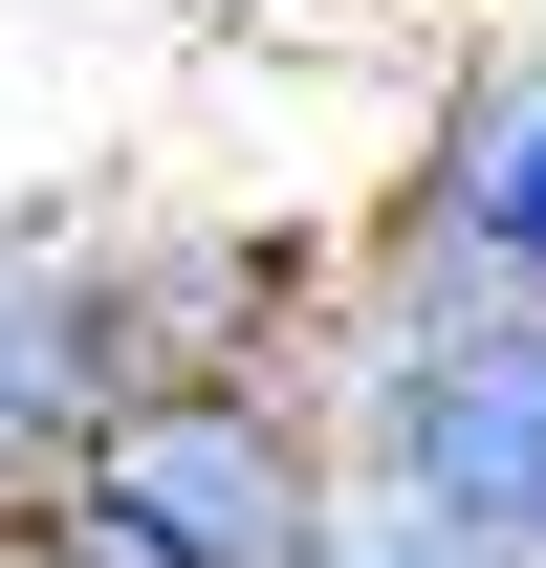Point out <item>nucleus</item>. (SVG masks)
<instances>
[{"instance_id": "39448f33", "label": "nucleus", "mask_w": 546, "mask_h": 568, "mask_svg": "<svg viewBox=\"0 0 546 568\" xmlns=\"http://www.w3.org/2000/svg\"><path fill=\"white\" fill-rule=\"evenodd\" d=\"M306 568H481L437 503H394V481H328V525H306Z\"/></svg>"}, {"instance_id": "423d86ee", "label": "nucleus", "mask_w": 546, "mask_h": 568, "mask_svg": "<svg viewBox=\"0 0 546 568\" xmlns=\"http://www.w3.org/2000/svg\"><path fill=\"white\" fill-rule=\"evenodd\" d=\"M0 568H22V547H0Z\"/></svg>"}, {"instance_id": "7ed1b4c3", "label": "nucleus", "mask_w": 546, "mask_h": 568, "mask_svg": "<svg viewBox=\"0 0 546 568\" xmlns=\"http://www.w3.org/2000/svg\"><path fill=\"white\" fill-rule=\"evenodd\" d=\"M372 263L459 284V306H546V0L459 22L415 88V153L372 175Z\"/></svg>"}, {"instance_id": "20e7f679", "label": "nucleus", "mask_w": 546, "mask_h": 568, "mask_svg": "<svg viewBox=\"0 0 546 568\" xmlns=\"http://www.w3.org/2000/svg\"><path fill=\"white\" fill-rule=\"evenodd\" d=\"M110 394H153L132 306H110V219H0V503L44 481Z\"/></svg>"}, {"instance_id": "f257e3e1", "label": "nucleus", "mask_w": 546, "mask_h": 568, "mask_svg": "<svg viewBox=\"0 0 546 568\" xmlns=\"http://www.w3.org/2000/svg\"><path fill=\"white\" fill-rule=\"evenodd\" d=\"M284 394L328 416L350 481L437 503L481 568H546V306H459V284H415L350 241L328 306H306V351H284Z\"/></svg>"}, {"instance_id": "f03ea898", "label": "nucleus", "mask_w": 546, "mask_h": 568, "mask_svg": "<svg viewBox=\"0 0 546 568\" xmlns=\"http://www.w3.org/2000/svg\"><path fill=\"white\" fill-rule=\"evenodd\" d=\"M328 416L284 394V372H153V394H110V416L22 481V525L0 547L22 568H306V525H328Z\"/></svg>"}]
</instances>
